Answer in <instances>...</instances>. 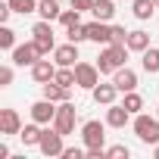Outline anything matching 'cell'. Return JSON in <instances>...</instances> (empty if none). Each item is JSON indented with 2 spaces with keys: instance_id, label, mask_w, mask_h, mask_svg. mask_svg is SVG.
I'll list each match as a JSON object with an SVG mask.
<instances>
[{
  "instance_id": "obj_31",
  "label": "cell",
  "mask_w": 159,
  "mask_h": 159,
  "mask_svg": "<svg viewBox=\"0 0 159 159\" xmlns=\"http://www.w3.org/2000/svg\"><path fill=\"white\" fill-rule=\"evenodd\" d=\"M13 66H0V88H10L13 84Z\"/></svg>"
},
{
  "instance_id": "obj_28",
  "label": "cell",
  "mask_w": 159,
  "mask_h": 159,
  "mask_svg": "<svg viewBox=\"0 0 159 159\" xmlns=\"http://www.w3.org/2000/svg\"><path fill=\"white\" fill-rule=\"evenodd\" d=\"M66 38L72 44H81V41H88V28L84 25H72V28H66Z\"/></svg>"
},
{
  "instance_id": "obj_12",
  "label": "cell",
  "mask_w": 159,
  "mask_h": 159,
  "mask_svg": "<svg viewBox=\"0 0 159 159\" xmlns=\"http://www.w3.org/2000/svg\"><path fill=\"white\" fill-rule=\"evenodd\" d=\"M56 69H59L56 62H50V59L41 56V59L31 66V78H34L38 84H47V81H53V78H56Z\"/></svg>"
},
{
  "instance_id": "obj_29",
  "label": "cell",
  "mask_w": 159,
  "mask_h": 159,
  "mask_svg": "<svg viewBox=\"0 0 159 159\" xmlns=\"http://www.w3.org/2000/svg\"><path fill=\"white\" fill-rule=\"evenodd\" d=\"M131 156V150L125 147V143H116V147H106V159H128Z\"/></svg>"
},
{
  "instance_id": "obj_18",
  "label": "cell",
  "mask_w": 159,
  "mask_h": 159,
  "mask_svg": "<svg viewBox=\"0 0 159 159\" xmlns=\"http://www.w3.org/2000/svg\"><path fill=\"white\" fill-rule=\"evenodd\" d=\"M91 16L100 19V22H112V16H116V0H94Z\"/></svg>"
},
{
  "instance_id": "obj_30",
  "label": "cell",
  "mask_w": 159,
  "mask_h": 159,
  "mask_svg": "<svg viewBox=\"0 0 159 159\" xmlns=\"http://www.w3.org/2000/svg\"><path fill=\"white\" fill-rule=\"evenodd\" d=\"M62 159H88V150H81V147H66V150H62Z\"/></svg>"
},
{
  "instance_id": "obj_11",
  "label": "cell",
  "mask_w": 159,
  "mask_h": 159,
  "mask_svg": "<svg viewBox=\"0 0 159 159\" xmlns=\"http://www.w3.org/2000/svg\"><path fill=\"white\" fill-rule=\"evenodd\" d=\"M112 81H116V88H119L122 94L137 91V72H134V69H128V66H122V69H116V72H112Z\"/></svg>"
},
{
  "instance_id": "obj_36",
  "label": "cell",
  "mask_w": 159,
  "mask_h": 159,
  "mask_svg": "<svg viewBox=\"0 0 159 159\" xmlns=\"http://www.w3.org/2000/svg\"><path fill=\"white\" fill-rule=\"evenodd\" d=\"M156 116H159V106H156Z\"/></svg>"
},
{
  "instance_id": "obj_10",
  "label": "cell",
  "mask_w": 159,
  "mask_h": 159,
  "mask_svg": "<svg viewBox=\"0 0 159 159\" xmlns=\"http://www.w3.org/2000/svg\"><path fill=\"white\" fill-rule=\"evenodd\" d=\"M88 28V41H94V44H112V25L109 22H100V19H94V22H88L84 25Z\"/></svg>"
},
{
  "instance_id": "obj_14",
  "label": "cell",
  "mask_w": 159,
  "mask_h": 159,
  "mask_svg": "<svg viewBox=\"0 0 159 159\" xmlns=\"http://www.w3.org/2000/svg\"><path fill=\"white\" fill-rule=\"evenodd\" d=\"M128 122H131V112H128L122 103H109V106H106V125H109V128H125Z\"/></svg>"
},
{
  "instance_id": "obj_5",
  "label": "cell",
  "mask_w": 159,
  "mask_h": 159,
  "mask_svg": "<svg viewBox=\"0 0 159 159\" xmlns=\"http://www.w3.org/2000/svg\"><path fill=\"white\" fill-rule=\"evenodd\" d=\"M62 137L66 134H59L53 125L50 128H44V134H41V143H38V150L50 159V156H62V150H66V143H62Z\"/></svg>"
},
{
  "instance_id": "obj_9",
  "label": "cell",
  "mask_w": 159,
  "mask_h": 159,
  "mask_svg": "<svg viewBox=\"0 0 159 159\" xmlns=\"http://www.w3.org/2000/svg\"><path fill=\"white\" fill-rule=\"evenodd\" d=\"M38 59H41V50H38L34 38L25 41V44H16V50H13V62L16 66H34Z\"/></svg>"
},
{
  "instance_id": "obj_6",
  "label": "cell",
  "mask_w": 159,
  "mask_h": 159,
  "mask_svg": "<svg viewBox=\"0 0 159 159\" xmlns=\"http://www.w3.org/2000/svg\"><path fill=\"white\" fill-rule=\"evenodd\" d=\"M75 81L81 91H94L100 84V69L94 62H75Z\"/></svg>"
},
{
  "instance_id": "obj_8",
  "label": "cell",
  "mask_w": 159,
  "mask_h": 159,
  "mask_svg": "<svg viewBox=\"0 0 159 159\" xmlns=\"http://www.w3.org/2000/svg\"><path fill=\"white\" fill-rule=\"evenodd\" d=\"M56 109H59V103H53V100L41 97L38 103H31V122H41V125H53V119H56Z\"/></svg>"
},
{
  "instance_id": "obj_22",
  "label": "cell",
  "mask_w": 159,
  "mask_h": 159,
  "mask_svg": "<svg viewBox=\"0 0 159 159\" xmlns=\"http://www.w3.org/2000/svg\"><path fill=\"white\" fill-rule=\"evenodd\" d=\"M125 44H128L131 53H143V50L150 47V34L140 31V28H137V31H128V41H125Z\"/></svg>"
},
{
  "instance_id": "obj_17",
  "label": "cell",
  "mask_w": 159,
  "mask_h": 159,
  "mask_svg": "<svg viewBox=\"0 0 159 159\" xmlns=\"http://www.w3.org/2000/svg\"><path fill=\"white\" fill-rule=\"evenodd\" d=\"M41 97H47V100H53V103H62V100L72 97V88H62V84H56V81H47V84H41Z\"/></svg>"
},
{
  "instance_id": "obj_20",
  "label": "cell",
  "mask_w": 159,
  "mask_h": 159,
  "mask_svg": "<svg viewBox=\"0 0 159 159\" xmlns=\"http://www.w3.org/2000/svg\"><path fill=\"white\" fill-rule=\"evenodd\" d=\"M140 66L147 75H159V47H147L140 53Z\"/></svg>"
},
{
  "instance_id": "obj_25",
  "label": "cell",
  "mask_w": 159,
  "mask_h": 159,
  "mask_svg": "<svg viewBox=\"0 0 159 159\" xmlns=\"http://www.w3.org/2000/svg\"><path fill=\"white\" fill-rule=\"evenodd\" d=\"M59 25H62V28L81 25V10H75V7H72V10H62V13H59Z\"/></svg>"
},
{
  "instance_id": "obj_34",
  "label": "cell",
  "mask_w": 159,
  "mask_h": 159,
  "mask_svg": "<svg viewBox=\"0 0 159 159\" xmlns=\"http://www.w3.org/2000/svg\"><path fill=\"white\" fill-rule=\"evenodd\" d=\"M88 159H106V147H84Z\"/></svg>"
},
{
  "instance_id": "obj_26",
  "label": "cell",
  "mask_w": 159,
  "mask_h": 159,
  "mask_svg": "<svg viewBox=\"0 0 159 159\" xmlns=\"http://www.w3.org/2000/svg\"><path fill=\"white\" fill-rule=\"evenodd\" d=\"M7 3L13 7V13L25 16V13H38V0H7Z\"/></svg>"
},
{
  "instance_id": "obj_3",
  "label": "cell",
  "mask_w": 159,
  "mask_h": 159,
  "mask_svg": "<svg viewBox=\"0 0 159 159\" xmlns=\"http://www.w3.org/2000/svg\"><path fill=\"white\" fill-rule=\"evenodd\" d=\"M75 122H78V106L72 103V100H62L59 103V109H56V119H53V128L59 131V134H72L75 131Z\"/></svg>"
},
{
  "instance_id": "obj_24",
  "label": "cell",
  "mask_w": 159,
  "mask_h": 159,
  "mask_svg": "<svg viewBox=\"0 0 159 159\" xmlns=\"http://www.w3.org/2000/svg\"><path fill=\"white\" fill-rule=\"evenodd\" d=\"M122 106H125L131 116H137V112H143V97H140L137 91H128V94H125V100H122Z\"/></svg>"
},
{
  "instance_id": "obj_19",
  "label": "cell",
  "mask_w": 159,
  "mask_h": 159,
  "mask_svg": "<svg viewBox=\"0 0 159 159\" xmlns=\"http://www.w3.org/2000/svg\"><path fill=\"white\" fill-rule=\"evenodd\" d=\"M41 134H44L41 122H31V125H22V131H19V137H22V143H25V147H38V143H41Z\"/></svg>"
},
{
  "instance_id": "obj_2",
  "label": "cell",
  "mask_w": 159,
  "mask_h": 159,
  "mask_svg": "<svg viewBox=\"0 0 159 159\" xmlns=\"http://www.w3.org/2000/svg\"><path fill=\"white\" fill-rule=\"evenodd\" d=\"M131 128H134V134H137V140L140 143H159V116H147V112H137L134 119H131Z\"/></svg>"
},
{
  "instance_id": "obj_21",
  "label": "cell",
  "mask_w": 159,
  "mask_h": 159,
  "mask_svg": "<svg viewBox=\"0 0 159 159\" xmlns=\"http://www.w3.org/2000/svg\"><path fill=\"white\" fill-rule=\"evenodd\" d=\"M156 10H159V7H156V0H134V3H131V13H134V19H140V22L153 19Z\"/></svg>"
},
{
  "instance_id": "obj_13",
  "label": "cell",
  "mask_w": 159,
  "mask_h": 159,
  "mask_svg": "<svg viewBox=\"0 0 159 159\" xmlns=\"http://www.w3.org/2000/svg\"><path fill=\"white\" fill-rule=\"evenodd\" d=\"M122 91L116 88V81H106V84H97L94 91H91V97H94V103H100V106H109V103H116V97H119Z\"/></svg>"
},
{
  "instance_id": "obj_7",
  "label": "cell",
  "mask_w": 159,
  "mask_h": 159,
  "mask_svg": "<svg viewBox=\"0 0 159 159\" xmlns=\"http://www.w3.org/2000/svg\"><path fill=\"white\" fill-rule=\"evenodd\" d=\"M81 140H84V147H103L106 143V122H97V119L84 122L81 125Z\"/></svg>"
},
{
  "instance_id": "obj_1",
  "label": "cell",
  "mask_w": 159,
  "mask_h": 159,
  "mask_svg": "<svg viewBox=\"0 0 159 159\" xmlns=\"http://www.w3.org/2000/svg\"><path fill=\"white\" fill-rule=\"evenodd\" d=\"M128 44H106L103 50H100V56H97V69H100V75H112L116 69H122L125 62H128Z\"/></svg>"
},
{
  "instance_id": "obj_37",
  "label": "cell",
  "mask_w": 159,
  "mask_h": 159,
  "mask_svg": "<svg viewBox=\"0 0 159 159\" xmlns=\"http://www.w3.org/2000/svg\"><path fill=\"white\" fill-rule=\"evenodd\" d=\"M156 7H159V0H156Z\"/></svg>"
},
{
  "instance_id": "obj_23",
  "label": "cell",
  "mask_w": 159,
  "mask_h": 159,
  "mask_svg": "<svg viewBox=\"0 0 159 159\" xmlns=\"http://www.w3.org/2000/svg\"><path fill=\"white\" fill-rule=\"evenodd\" d=\"M59 13H62L59 0H38V16H41V19L53 22V19H59Z\"/></svg>"
},
{
  "instance_id": "obj_15",
  "label": "cell",
  "mask_w": 159,
  "mask_h": 159,
  "mask_svg": "<svg viewBox=\"0 0 159 159\" xmlns=\"http://www.w3.org/2000/svg\"><path fill=\"white\" fill-rule=\"evenodd\" d=\"M22 131V116L16 109H0V134H19Z\"/></svg>"
},
{
  "instance_id": "obj_35",
  "label": "cell",
  "mask_w": 159,
  "mask_h": 159,
  "mask_svg": "<svg viewBox=\"0 0 159 159\" xmlns=\"http://www.w3.org/2000/svg\"><path fill=\"white\" fill-rule=\"evenodd\" d=\"M153 156H156V159H159V143H156V147H153Z\"/></svg>"
},
{
  "instance_id": "obj_32",
  "label": "cell",
  "mask_w": 159,
  "mask_h": 159,
  "mask_svg": "<svg viewBox=\"0 0 159 159\" xmlns=\"http://www.w3.org/2000/svg\"><path fill=\"white\" fill-rule=\"evenodd\" d=\"M128 41V31L122 25H112V44H125Z\"/></svg>"
},
{
  "instance_id": "obj_4",
  "label": "cell",
  "mask_w": 159,
  "mask_h": 159,
  "mask_svg": "<svg viewBox=\"0 0 159 159\" xmlns=\"http://www.w3.org/2000/svg\"><path fill=\"white\" fill-rule=\"evenodd\" d=\"M31 34H34V44H38V50H41V56H50V53L56 50V38H53V25H50L47 19H41V22H34V28H31Z\"/></svg>"
},
{
  "instance_id": "obj_16",
  "label": "cell",
  "mask_w": 159,
  "mask_h": 159,
  "mask_svg": "<svg viewBox=\"0 0 159 159\" xmlns=\"http://www.w3.org/2000/svg\"><path fill=\"white\" fill-rule=\"evenodd\" d=\"M78 59H81V56H78V44H72V41L53 50V62L56 66H75Z\"/></svg>"
},
{
  "instance_id": "obj_33",
  "label": "cell",
  "mask_w": 159,
  "mask_h": 159,
  "mask_svg": "<svg viewBox=\"0 0 159 159\" xmlns=\"http://www.w3.org/2000/svg\"><path fill=\"white\" fill-rule=\"evenodd\" d=\"M69 3H72L75 10H81V13H91V10H94V0H69Z\"/></svg>"
},
{
  "instance_id": "obj_27",
  "label": "cell",
  "mask_w": 159,
  "mask_h": 159,
  "mask_svg": "<svg viewBox=\"0 0 159 159\" xmlns=\"http://www.w3.org/2000/svg\"><path fill=\"white\" fill-rule=\"evenodd\" d=\"M0 47H3V50H16V31L10 28V25H0Z\"/></svg>"
}]
</instances>
